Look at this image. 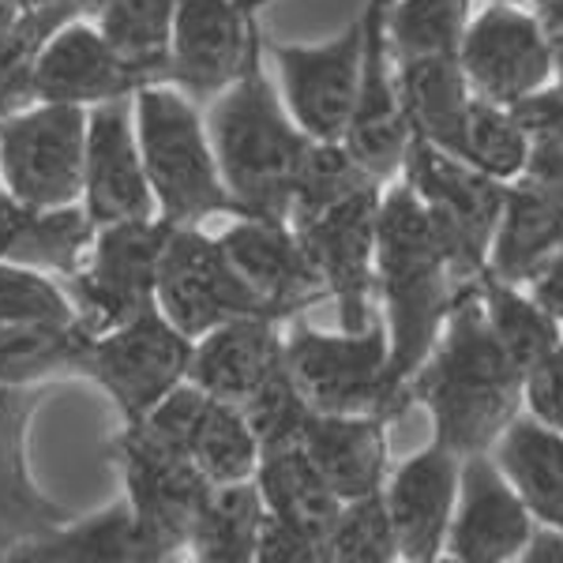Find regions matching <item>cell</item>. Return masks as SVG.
<instances>
[{
	"mask_svg": "<svg viewBox=\"0 0 563 563\" xmlns=\"http://www.w3.org/2000/svg\"><path fill=\"white\" fill-rule=\"evenodd\" d=\"M459 466L462 459L455 451L432 440L387 477L384 504L395 526L398 560L432 563L443 556L459 499Z\"/></svg>",
	"mask_w": 563,
	"mask_h": 563,
	"instance_id": "603a6c76",
	"label": "cell"
},
{
	"mask_svg": "<svg viewBox=\"0 0 563 563\" xmlns=\"http://www.w3.org/2000/svg\"><path fill=\"white\" fill-rule=\"evenodd\" d=\"M515 121L522 124L530 143H563V79H552L549 87L533 90L519 106H511Z\"/></svg>",
	"mask_w": 563,
	"mask_h": 563,
	"instance_id": "7bdbcfd3",
	"label": "cell"
},
{
	"mask_svg": "<svg viewBox=\"0 0 563 563\" xmlns=\"http://www.w3.org/2000/svg\"><path fill=\"white\" fill-rule=\"evenodd\" d=\"M151 432L185 451L211 485L252 481L260 466V440L238 402L207 395L192 379L177 384L158 406L140 417Z\"/></svg>",
	"mask_w": 563,
	"mask_h": 563,
	"instance_id": "e0dca14e",
	"label": "cell"
},
{
	"mask_svg": "<svg viewBox=\"0 0 563 563\" xmlns=\"http://www.w3.org/2000/svg\"><path fill=\"white\" fill-rule=\"evenodd\" d=\"M90 339L79 320L0 323V387L84 379Z\"/></svg>",
	"mask_w": 563,
	"mask_h": 563,
	"instance_id": "f546056e",
	"label": "cell"
},
{
	"mask_svg": "<svg viewBox=\"0 0 563 563\" xmlns=\"http://www.w3.org/2000/svg\"><path fill=\"white\" fill-rule=\"evenodd\" d=\"M538 20L544 42H549L552 65H556V79H563V0H526Z\"/></svg>",
	"mask_w": 563,
	"mask_h": 563,
	"instance_id": "bcb514c9",
	"label": "cell"
},
{
	"mask_svg": "<svg viewBox=\"0 0 563 563\" xmlns=\"http://www.w3.org/2000/svg\"><path fill=\"white\" fill-rule=\"evenodd\" d=\"M477 294L481 305H485V320L493 327L496 342L522 372H530L563 342V323L552 312H544L533 301V294H522V286L499 282L496 275L485 271L477 278Z\"/></svg>",
	"mask_w": 563,
	"mask_h": 563,
	"instance_id": "d6a6232c",
	"label": "cell"
},
{
	"mask_svg": "<svg viewBox=\"0 0 563 563\" xmlns=\"http://www.w3.org/2000/svg\"><path fill=\"white\" fill-rule=\"evenodd\" d=\"M413 390L432 413L435 443L459 459L493 451L499 432L526 406V372L496 342L477 282L455 289L440 342L413 376Z\"/></svg>",
	"mask_w": 563,
	"mask_h": 563,
	"instance_id": "6da1fadb",
	"label": "cell"
},
{
	"mask_svg": "<svg viewBox=\"0 0 563 563\" xmlns=\"http://www.w3.org/2000/svg\"><path fill=\"white\" fill-rule=\"evenodd\" d=\"M390 339L384 320L365 334H323L294 327L286 334V372L312 413H402V402L387 387Z\"/></svg>",
	"mask_w": 563,
	"mask_h": 563,
	"instance_id": "52a82bcc",
	"label": "cell"
},
{
	"mask_svg": "<svg viewBox=\"0 0 563 563\" xmlns=\"http://www.w3.org/2000/svg\"><path fill=\"white\" fill-rule=\"evenodd\" d=\"M95 233H98V225H95V218L87 214L84 203L34 207L20 241H15V249H12V263L45 271V275H53V278H71L84 267Z\"/></svg>",
	"mask_w": 563,
	"mask_h": 563,
	"instance_id": "836d02e7",
	"label": "cell"
},
{
	"mask_svg": "<svg viewBox=\"0 0 563 563\" xmlns=\"http://www.w3.org/2000/svg\"><path fill=\"white\" fill-rule=\"evenodd\" d=\"M218 166L244 214L286 218L301 177L308 135L294 121L275 79L263 71V31L249 65L225 90H218L203 113Z\"/></svg>",
	"mask_w": 563,
	"mask_h": 563,
	"instance_id": "3957f363",
	"label": "cell"
},
{
	"mask_svg": "<svg viewBox=\"0 0 563 563\" xmlns=\"http://www.w3.org/2000/svg\"><path fill=\"white\" fill-rule=\"evenodd\" d=\"M379 203H384V185H368L323 211L289 222L316 278L339 301V323L350 334H365L376 323L372 297H376Z\"/></svg>",
	"mask_w": 563,
	"mask_h": 563,
	"instance_id": "30bf717a",
	"label": "cell"
},
{
	"mask_svg": "<svg viewBox=\"0 0 563 563\" xmlns=\"http://www.w3.org/2000/svg\"><path fill=\"white\" fill-rule=\"evenodd\" d=\"M263 519H267V507H263L256 477L211 485L192 526L188 556L207 563H256Z\"/></svg>",
	"mask_w": 563,
	"mask_h": 563,
	"instance_id": "1f68e13d",
	"label": "cell"
},
{
	"mask_svg": "<svg viewBox=\"0 0 563 563\" xmlns=\"http://www.w3.org/2000/svg\"><path fill=\"white\" fill-rule=\"evenodd\" d=\"M398 560L395 526H390L384 493L342 504L334 530L323 541V563H390Z\"/></svg>",
	"mask_w": 563,
	"mask_h": 563,
	"instance_id": "f35d334b",
	"label": "cell"
},
{
	"mask_svg": "<svg viewBox=\"0 0 563 563\" xmlns=\"http://www.w3.org/2000/svg\"><path fill=\"white\" fill-rule=\"evenodd\" d=\"M154 305L188 339H203L218 323L238 316H271L238 278V271L225 263L218 238H207L199 225H177L169 238L158 267V286H154Z\"/></svg>",
	"mask_w": 563,
	"mask_h": 563,
	"instance_id": "4fadbf2b",
	"label": "cell"
},
{
	"mask_svg": "<svg viewBox=\"0 0 563 563\" xmlns=\"http://www.w3.org/2000/svg\"><path fill=\"white\" fill-rule=\"evenodd\" d=\"M20 15H23L20 4H12V0H0V38H4L15 23H20Z\"/></svg>",
	"mask_w": 563,
	"mask_h": 563,
	"instance_id": "f907efd6",
	"label": "cell"
},
{
	"mask_svg": "<svg viewBox=\"0 0 563 563\" xmlns=\"http://www.w3.org/2000/svg\"><path fill=\"white\" fill-rule=\"evenodd\" d=\"M563 244V180H541L522 174L507 185L488 275L511 286H530L541 267Z\"/></svg>",
	"mask_w": 563,
	"mask_h": 563,
	"instance_id": "d4e9b609",
	"label": "cell"
},
{
	"mask_svg": "<svg viewBox=\"0 0 563 563\" xmlns=\"http://www.w3.org/2000/svg\"><path fill=\"white\" fill-rule=\"evenodd\" d=\"M493 459L533 519L563 530V432L533 413L515 417L493 443Z\"/></svg>",
	"mask_w": 563,
	"mask_h": 563,
	"instance_id": "83f0119b",
	"label": "cell"
},
{
	"mask_svg": "<svg viewBox=\"0 0 563 563\" xmlns=\"http://www.w3.org/2000/svg\"><path fill=\"white\" fill-rule=\"evenodd\" d=\"M286 365V334L275 316H238L196 339L188 379L222 402H244Z\"/></svg>",
	"mask_w": 563,
	"mask_h": 563,
	"instance_id": "cb8c5ba5",
	"label": "cell"
},
{
	"mask_svg": "<svg viewBox=\"0 0 563 563\" xmlns=\"http://www.w3.org/2000/svg\"><path fill=\"white\" fill-rule=\"evenodd\" d=\"M387 8L390 0H365V12H361L365 57H361V84L350 129L342 135L346 151L384 185L402 174L406 147L413 140L402 90H398V65L387 38Z\"/></svg>",
	"mask_w": 563,
	"mask_h": 563,
	"instance_id": "2e32d148",
	"label": "cell"
},
{
	"mask_svg": "<svg viewBox=\"0 0 563 563\" xmlns=\"http://www.w3.org/2000/svg\"><path fill=\"white\" fill-rule=\"evenodd\" d=\"M526 410L563 432V342L526 372Z\"/></svg>",
	"mask_w": 563,
	"mask_h": 563,
	"instance_id": "b9f144b4",
	"label": "cell"
},
{
	"mask_svg": "<svg viewBox=\"0 0 563 563\" xmlns=\"http://www.w3.org/2000/svg\"><path fill=\"white\" fill-rule=\"evenodd\" d=\"M147 84H162L154 71L132 65L113 49L95 20L71 15L49 34L34 65V102L98 106L109 98L135 95Z\"/></svg>",
	"mask_w": 563,
	"mask_h": 563,
	"instance_id": "ffe728a7",
	"label": "cell"
},
{
	"mask_svg": "<svg viewBox=\"0 0 563 563\" xmlns=\"http://www.w3.org/2000/svg\"><path fill=\"white\" fill-rule=\"evenodd\" d=\"M218 249L252 297L278 320H294L305 305L327 294L286 218H233L230 230L218 233Z\"/></svg>",
	"mask_w": 563,
	"mask_h": 563,
	"instance_id": "7402d4cb",
	"label": "cell"
},
{
	"mask_svg": "<svg viewBox=\"0 0 563 563\" xmlns=\"http://www.w3.org/2000/svg\"><path fill=\"white\" fill-rule=\"evenodd\" d=\"M530 151H533L530 135H526L522 124L515 121L511 109L474 98L466 121H462L455 147L448 154L470 162V166L481 169V174L511 185V180H519L526 174V166H530Z\"/></svg>",
	"mask_w": 563,
	"mask_h": 563,
	"instance_id": "d590c367",
	"label": "cell"
},
{
	"mask_svg": "<svg viewBox=\"0 0 563 563\" xmlns=\"http://www.w3.org/2000/svg\"><path fill=\"white\" fill-rule=\"evenodd\" d=\"M166 552L151 541L129 499L95 515H71L45 538L23 544L12 563H162Z\"/></svg>",
	"mask_w": 563,
	"mask_h": 563,
	"instance_id": "4316f807",
	"label": "cell"
},
{
	"mask_svg": "<svg viewBox=\"0 0 563 563\" xmlns=\"http://www.w3.org/2000/svg\"><path fill=\"white\" fill-rule=\"evenodd\" d=\"M49 387H0V560H12L23 544L71 519L68 507L53 504L31 474V421Z\"/></svg>",
	"mask_w": 563,
	"mask_h": 563,
	"instance_id": "44dd1931",
	"label": "cell"
},
{
	"mask_svg": "<svg viewBox=\"0 0 563 563\" xmlns=\"http://www.w3.org/2000/svg\"><path fill=\"white\" fill-rule=\"evenodd\" d=\"M263 0H174L169 84L192 98H214L241 76L260 42Z\"/></svg>",
	"mask_w": 563,
	"mask_h": 563,
	"instance_id": "5bb4252c",
	"label": "cell"
},
{
	"mask_svg": "<svg viewBox=\"0 0 563 563\" xmlns=\"http://www.w3.org/2000/svg\"><path fill=\"white\" fill-rule=\"evenodd\" d=\"M26 320H79L60 278L23 263L0 260V323Z\"/></svg>",
	"mask_w": 563,
	"mask_h": 563,
	"instance_id": "60d3db41",
	"label": "cell"
},
{
	"mask_svg": "<svg viewBox=\"0 0 563 563\" xmlns=\"http://www.w3.org/2000/svg\"><path fill=\"white\" fill-rule=\"evenodd\" d=\"M256 563H323V549L312 538L297 533L294 526L267 515L256 544Z\"/></svg>",
	"mask_w": 563,
	"mask_h": 563,
	"instance_id": "ee69618b",
	"label": "cell"
},
{
	"mask_svg": "<svg viewBox=\"0 0 563 563\" xmlns=\"http://www.w3.org/2000/svg\"><path fill=\"white\" fill-rule=\"evenodd\" d=\"M244 421L252 424L260 440V455L275 448H289V443H301V432L312 417V406L301 398V390L294 387L286 365H282L275 376L263 384L256 395L241 402Z\"/></svg>",
	"mask_w": 563,
	"mask_h": 563,
	"instance_id": "ab89813d",
	"label": "cell"
},
{
	"mask_svg": "<svg viewBox=\"0 0 563 563\" xmlns=\"http://www.w3.org/2000/svg\"><path fill=\"white\" fill-rule=\"evenodd\" d=\"M526 563H563V530L556 526H533V538L522 552Z\"/></svg>",
	"mask_w": 563,
	"mask_h": 563,
	"instance_id": "c3c4849f",
	"label": "cell"
},
{
	"mask_svg": "<svg viewBox=\"0 0 563 563\" xmlns=\"http://www.w3.org/2000/svg\"><path fill=\"white\" fill-rule=\"evenodd\" d=\"M84 106L31 102L0 117V185L23 203H84Z\"/></svg>",
	"mask_w": 563,
	"mask_h": 563,
	"instance_id": "9c48e42d",
	"label": "cell"
},
{
	"mask_svg": "<svg viewBox=\"0 0 563 563\" xmlns=\"http://www.w3.org/2000/svg\"><path fill=\"white\" fill-rule=\"evenodd\" d=\"M263 49L275 60L282 98H286L289 113L305 129L308 140H342L350 129L353 102H357L365 23L353 20L339 38L323 45L275 42L263 34Z\"/></svg>",
	"mask_w": 563,
	"mask_h": 563,
	"instance_id": "7c38bea8",
	"label": "cell"
},
{
	"mask_svg": "<svg viewBox=\"0 0 563 563\" xmlns=\"http://www.w3.org/2000/svg\"><path fill=\"white\" fill-rule=\"evenodd\" d=\"M113 448L124 474V499L132 504L135 519L166 552V560L180 556L192 541V526L211 481L185 451L166 443L143 421H121Z\"/></svg>",
	"mask_w": 563,
	"mask_h": 563,
	"instance_id": "8fae6325",
	"label": "cell"
},
{
	"mask_svg": "<svg viewBox=\"0 0 563 563\" xmlns=\"http://www.w3.org/2000/svg\"><path fill=\"white\" fill-rule=\"evenodd\" d=\"M177 225L162 214L124 218L98 225L84 267L71 278H60L76 305L79 323L90 334H106L117 323L132 320L140 308L154 305L158 267Z\"/></svg>",
	"mask_w": 563,
	"mask_h": 563,
	"instance_id": "8992f818",
	"label": "cell"
},
{
	"mask_svg": "<svg viewBox=\"0 0 563 563\" xmlns=\"http://www.w3.org/2000/svg\"><path fill=\"white\" fill-rule=\"evenodd\" d=\"M256 485L263 493L267 515L294 526L297 533L312 538L323 549L327 533L334 530V522L342 515V499L323 481L320 470L312 466V459L305 455L301 443L263 451L256 466Z\"/></svg>",
	"mask_w": 563,
	"mask_h": 563,
	"instance_id": "f1b7e54d",
	"label": "cell"
},
{
	"mask_svg": "<svg viewBox=\"0 0 563 563\" xmlns=\"http://www.w3.org/2000/svg\"><path fill=\"white\" fill-rule=\"evenodd\" d=\"M90 0H53V4L31 8L20 23L0 38V117L34 102V65L49 34L71 15H84Z\"/></svg>",
	"mask_w": 563,
	"mask_h": 563,
	"instance_id": "8d00e7d4",
	"label": "cell"
},
{
	"mask_svg": "<svg viewBox=\"0 0 563 563\" xmlns=\"http://www.w3.org/2000/svg\"><path fill=\"white\" fill-rule=\"evenodd\" d=\"M538 519L515 485L496 466L493 451L466 455L459 466V499L451 515L443 556L459 563H507L522 560Z\"/></svg>",
	"mask_w": 563,
	"mask_h": 563,
	"instance_id": "ac0fdd59",
	"label": "cell"
},
{
	"mask_svg": "<svg viewBox=\"0 0 563 563\" xmlns=\"http://www.w3.org/2000/svg\"><path fill=\"white\" fill-rule=\"evenodd\" d=\"M301 448L339 499L376 496L387 485V417L379 413H312Z\"/></svg>",
	"mask_w": 563,
	"mask_h": 563,
	"instance_id": "484cf974",
	"label": "cell"
},
{
	"mask_svg": "<svg viewBox=\"0 0 563 563\" xmlns=\"http://www.w3.org/2000/svg\"><path fill=\"white\" fill-rule=\"evenodd\" d=\"M192 350L196 339L169 323L158 305H147L132 320L90 339L84 379L113 398L121 421H140L188 379Z\"/></svg>",
	"mask_w": 563,
	"mask_h": 563,
	"instance_id": "ba28073f",
	"label": "cell"
},
{
	"mask_svg": "<svg viewBox=\"0 0 563 563\" xmlns=\"http://www.w3.org/2000/svg\"><path fill=\"white\" fill-rule=\"evenodd\" d=\"M459 60L474 98L504 109L519 106L556 79L538 20L515 4H488L485 12H477L462 38Z\"/></svg>",
	"mask_w": 563,
	"mask_h": 563,
	"instance_id": "9a60e30c",
	"label": "cell"
},
{
	"mask_svg": "<svg viewBox=\"0 0 563 563\" xmlns=\"http://www.w3.org/2000/svg\"><path fill=\"white\" fill-rule=\"evenodd\" d=\"M84 207L95 218V225L158 214L147 169H143L140 135H135L132 95L87 109Z\"/></svg>",
	"mask_w": 563,
	"mask_h": 563,
	"instance_id": "d6986e66",
	"label": "cell"
},
{
	"mask_svg": "<svg viewBox=\"0 0 563 563\" xmlns=\"http://www.w3.org/2000/svg\"><path fill=\"white\" fill-rule=\"evenodd\" d=\"M402 180L421 199L435 238L448 252L451 275L477 282L488 271V252H493L496 225L504 214L507 185L421 135H413L406 147Z\"/></svg>",
	"mask_w": 563,
	"mask_h": 563,
	"instance_id": "5b68a950",
	"label": "cell"
},
{
	"mask_svg": "<svg viewBox=\"0 0 563 563\" xmlns=\"http://www.w3.org/2000/svg\"><path fill=\"white\" fill-rule=\"evenodd\" d=\"M31 211H34L31 203H23L20 196H12L0 185V260H12V249H15V241H20Z\"/></svg>",
	"mask_w": 563,
	"mask_h": 563,
	"instance_id": "7dc6e473",
	"label": "cell"
},
{
	"mask_svg": "<svg viewBox=\"0 0 563 563\" xmlns=\"http://www.w3.org/2000/svg\"><path fill=\"white\" fill-rule=\"evenodd\" d=\"M526 174L541 177V180H563V143H538V147L530 151Z\"/></svg>",
	"mask_w": 563,
	"mask_h": 563,
	"instance_id": "681fc988",
	"label": "cell"
},
{
	"mask_svg": "<svg viewBox=\"0 0 563 563\" xmlns=\"http://www.w3.org/2000/svg\"><path fill=\"white\" fill-rule=\"evenodd\" d=\"M470 0H390L387 38L395 60L459 57L470 31Z\"/></svg>",
	"mask_w": 563,
	"mask_h": 563,
	"instance_id": "e575fe53",
	"label": "cell"
},
{
	"mask_svg": "<svg viewBox=\"0 0 563 563\" xmlns=\"http://www.w3.org/2000/svg\"><path fill=\"white\" fill-rule=\"evenodd\" d=\"M451 263L421 199L406 180L384 188L376 230V294L390 339L387 387L406 406V387L424 368L455 305Z\"/></svg>",
	"mask_w": 563,
	"mask_h": 563,
	"instance_id": "7a4b0ae2",
	"label": "cell"
},
{
	"mask_svg": "<svg viewBox=\"0 0 563 563\" xmlns=\"http://www.w3.org/2000/svg\"><path fill=\"white\" fill-rule=\"evenodd\" d=\"M368 185H384V180L372 177L368 169L346 151V143L312 140L308 143V154H305L301 177H297V188H294L289 222L323 211V207L339 203V199L361 192V188H368Z\"/></svg>",
	"mask_w": 563,
	"mask_h": 563,
	"instance_id": "74e56055",
	"label": "cell"
},
{
	"mask_svg": "<svg viewBox=\"0 0 563 563\" xmlns=\"http://www.w3.org/2000/svg\"><path fill=\"white\" fill-rule=\"evenodd\" d=\"M135 135L158 214L174 225H199L207 218H241V203L218 166V154L196 98L174 84L135 90Z\"/></svg>",
	"mask_w": 563,
	"mask_h": 563,
	"instance_id": "277c9868",
	"label": "cell"
},
{
	"mask_svg": "<svg viewBox=\"0 0 563 563\" xmlns=\"http://www.w3.org/2000/svg\"><path fill=\"white\" fill-rule=\"evenodd\" d=\"M398 65V60H395ZM398 90L410 117V129L421 140L451 151L462 132V121L474 102V90L466 84L459 57H424L398 65Z\"/></svg>",
	"mask_w": 563,
	"mask_h": 563,
	"instance_id": "4dcf8cb0",
	"label": "cell"
},
{
	"mask_svg": "<svg viewBox=\"0 0 563 563\" xmlns=\"http://www.w3.org/2000/svg\"><path fill=\"white\" fill-rule=\"evenodd\" d=\"M530 294L544 312H552L563 323V244L556 249V256L541 267V275L530 282Z\"/></svg>",
	"mask_w": 563,
	"mask_h": 563,
	"instance_id": "f6af8a7d",
	"label": "cell"
}]
</instances>
